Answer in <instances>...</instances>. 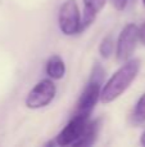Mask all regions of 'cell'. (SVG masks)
Segmentation results:
<instances>
[{
	"instance_id": "obj_5",
	"label": "cell",
	"mask_w": 145,
	"mask_h": 147,
	"mask_svg": "<svg viewBox=\"0 0 145 147\" xmlns=\"http://www.w3.org/2000/svg\"><path fill=\"white\" fill-rule=\"evenodd\" d=\"M139 39V28L134 23H128L122 28L117 40V58L120 61H127L132 54Z\"/></svg>"
},
{
	"instance_id": "obj_13",
	"label": "cell",
	"mask_w": 145,
	"mask_h": 147,
	"mask_svg": "<svg viewBox=\"0 0 145 147\" xmlns=\"http://www.w3.org/2000/svg\"><path fill=\"white\" fill-rule=\"evenodd\" d=\"M139 39H140V41L145 45V22H144V25L139 28Z\"/></svg>"
},
{
	"instance_id": "obj_6",
	"label": "cell",
	"mask_w": 145,
	"mask_h": 147,
	"mask_svg": "<svg viewBox=\"0 0 145 147\" xmlns=\"http://www.w3.org/2000/svg\"><path fill=\"white\" fill-rule=\"evenodd\" d=\"M87 121H89V117L81 116V115H74L71 121L57 136V143L59 146H73L78 141V138L81 137Z\"/></svg>"
},
{
	"instance_id": "obj_8",
	"label": "cell",
	"mask_w": 145,
	"mask_h": 147,
	"mask_svg": "<svg viewBox=\"0 0 145 147\" xmlns=\"http://www.w3.org/2000/svg\"><path fill=\"white\" fill-rule=\"evenodd\" d=\"M98 132H99V121L95 120V121H87L86 127H85L84 132H82L81 137L78 138L76 143L73 146H91L92 143L96 140Z\"/></svg>"
},
{
	"instance_id": "obj_9",
	"label": "cell",
	"mask_w": 145,
	"mask_h": 147,
	"mask_svg": "<svg viewBox=\"0 0 145 147\" xmlns=\"http://www.w3.org/2000/svg\"><path fill=\"white\" fill-rule=\"evenodd\" d=\"M46 74L53 80H61L66 74V65L59 56H53L46 63Z\"/></svg>"
},
{
	"instance_id": "obj_4",
	"label": "cell",
	"mask_w": 145,
	"mask_h": 147,
	"mask_svg": "<svg viewBox=\"0 0 145 147\" xmlns=\"http://www.w3.org/2000/svg\"><path fill=\"white\" fill-rule=\"evenodd\" d=\"M57 93L55 84L50 79H44L39 81L35 86L30 90L26 98V106L28 109H41L45 107L54 99Z\"/></svg>"
},
{
	"instance_id": "obj_11",
	"label": "cell",
	"mask_w": 145,
	"mask_h": 147,
	"mask_svg": "<svg viewBox=\"0 0 145 147\" xmlns=\"http://www.w3.org/2000/svg\"><path fill=\"white\" fill-rule=\"evenodd\" d=\"M113 51H114V41H113V39L110 38V36L104 38L99 47V52H100V54H102V57L109 58L110 54L113 53Z\"/></svg>"
},
{
	"instance_id": "obj_1",
	"label": "cell",
	"mask_w": 145,
	"mask_h": 147,
	"mask_svg": "<svg viewBox=\"0 0 145 147\" xmlns=\"http://www.w3.org/2000/svg\"><path fill=\"white\" fill-rule=\"evenodd\" d=\"M140 70V61L138 58H134L127 61L123 66H121L114 75L107 81L103 89H100V97L103 103H109V102L117 99L123 92L128 89L134 80L136 79Z\"/></svg>"
},
{
	"instance_id": "obj_12",
	"label": "cell",
	"mask_w": 145,
	"mask_h": 147,
	"mask_svg": "<svg viewBox=\"0 0 145 147\" xmlns=\"http://www.w3.org/2000/svg\"><path fill=\"white\" fill-rule=\"evenodd\" d=\"M110 1H112L113 7H114L117 10H122V9L126 8L128 0H110Z\"/></svg>"
},
{
	"instance_id": "obj_14",
	"label": "cell",
	"mask_w": 145,
	"mask_h": 147,
	"mask_svg": "<svg viewBox=\"0 0 145 147\" xmlns=\"http://www.w3.org/2000/svg\"><path fill=\"white\" fill-rule=\"evenodd\" d=\"M140 142H141V145L145 146V132L143 133V136H141V140H140Z\"/></svg>"
},
{
	"instance_id": "obj_7",
	"label": "cell",
	"mask_w": 145,
	"mask_h": 147,
	"mask_svg": "<svg viewBox=\"0 0 145 147\" xmlns=\"http://www.w3.org/2000/svg\"><path fill=\"white\" fill-rule=\"evenodd\" d=\"M84 16L81 18V27L80 31L85 30L91 25V22L95 20L96 14L103 9L105 5V0H84Z\"/></svg>"
},
{
	"instance_id": "obj_10",
	"label": "cell",
	"mask_w": 145,
	"mask_h": 147,
	"mask_svg": "<svg viewBox=\"0 0 145 147\" xmlns=\"http://www.w3.org/2000/svg\"><path fill=\"white\" fill-rule=\"evenodd\" d=\"M134 121L135 123H144L145 121V93L139 98L138 103L134 110Z\"/></svg>"
},
{
	"instance_id": "obj_2",
	"label": "cell",
	"mask_w": 145,
	"mask_h": 147,
	"mask_svg": "<svg viewBox=\"0 0 145 147\" xmlns=\"http://www.w3.org/2000/svg\"><path fill=\"white\" fill-rule=\"evenodd\" d=\"M104 79V70L102 69L99 63H96L92 69L91 78L89 80V84L86 85L85 90L82 92L78 102H77V109L74 115H81V116L89 117L91 111L94 110L98 99L100 97V89L102 83Z\"/></svg>"
},
{
	"instance_id": "obj_3",
	"label": "cell",
	"mask_w": 145,
	"mask_h": 147,
	"mask_svg": "<svg viewBox=\"0 0 145 147\" xmlns=\"http://www.w3.org/2000/svg\"><path fill=\"white\" fill-rule=\"evenodd\" d=\"M59 28L64 35H74L81 27V14L76 0H66L59 8Z\"/></svg>"
},
{
	"instance_id": "obj_15",
	"label": "cell",
	"mask_w": 145,
	"mask_h": 147,
	"mask_svg": "<svg viewBox=\"0 0 145 147\" xmlns=\"http://www.w3.org/2000/svg\"><path fill=\"white\" fill-rule=\"evenodd\" d=\"M143 3H144V5H145V0H143Z\"/></svg>"
}]
</instances>
